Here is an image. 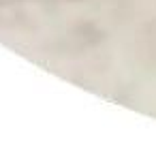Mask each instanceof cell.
Instances as JSON below:
<instances>
[{
  "mask_svg": "<svg viewBox=\"0 0 156 156\" xmlns=\"http://www.w3.org/2000/svg\"><path fill=\"white\" fill-rule=\"evenodd\" d=\"M69 2H83V0H69Z\"/></svg>",
  "mask_w": 156,
  "mask_h": 156,
  "instance_id": "obj_1",
  "label": "cell"
}]
</instances>
